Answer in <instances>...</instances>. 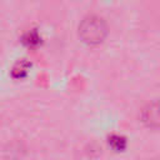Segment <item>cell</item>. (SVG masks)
<instances>
[{
    "instance_id": "obj_4",
    "label": "cell",
    "mask_w": 160,
    "mask_h": 160,
    "mask_svg": "<svg viewBox=\"0 0 160 160\" xmlns=\"http://www.w3.org/2000/svg\"><path fill=\"white\" fill-rule=\"evenodd\" d=\"M29 69H30V64L26 62L25 60H20L14 65V68L11 70V75L15 79H21L28 74Z\"/></svg>"
},
{
    "instance_id": "obj_3",
    "label": "cell",
    "mask_w": 160,
    "mask_h": 160,
    "mask_svg": "<svg viewBox=\"0 0 160 160\" xmlns=\"http://www.w3.org/2000/svg\"><path fill=\"white\" fill-rule=\"evenodd\" d=\"M22 42L29 48H38L41 44V36L36 30H30L24 34Z\"/></svg>"
},
{
    "instance_id": "obj_1",
    "label": "cell",
    "mask_w": 160,
    "mask_h": 160,
    "mask_svg": "<svg viewBox=\"0 0 160 160\" xmlns=\"http://www.w3.org/2000/svg\"><path fill=\"white\" fill-rule=\"evenodd\" d=\"M106 34L108 26L105 21L96 15L84 18L79 25V36L88 45H98L102 42Z\"/></svg>"
},
{
    "instance_id": "obj_5",
    "label": "cell",
    "mask_w": 160,
    "mask_h": 160,
    "mask_svg": "<svg viewBox=\"0 0 160 160\" xmlns=\"http://www.w3.org/2000/svg\"><path fill=\"white\" fill-rule=\"evenodd\" d=\"M109 145L115 150V151H122L126 148V139L121 135L114 134L109 138Z\"/></svg>"
},
{
    "instance_id": "obj_2",
    "label": "cell",
    "mask_w": 160,
    "mask_h": 160,
    "mask_svg": "<svg viewBox=\"0 0 160 160\" xmlns=\"http://www.w3.org/2000/svg\"><path fill=\"white\" fill-rule=\"evenodd\" d=\"M141 121L150 129H160V101H151L144 106Z\"/></svg>"
}]
</instances>
